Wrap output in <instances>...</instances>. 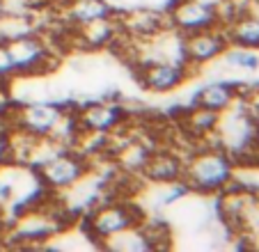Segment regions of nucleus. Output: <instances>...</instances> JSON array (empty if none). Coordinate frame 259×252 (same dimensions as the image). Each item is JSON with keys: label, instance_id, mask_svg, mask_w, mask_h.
I'll use <instances>...</instances> for the list:
<instances>
[{"label": "nucleus", "instance_id": "f257e3e1", "mask_svg": "<svg viewBox=\"0 0 259 252\" xmlns=\"http://www.w3.org/2000/svg\"><path fill=\"white\" fill-rule=\"evenodd\" d=\"M236 160L220 145L193 151L184 163V184L197 195H220L230 184H234Z\"/></svg>", "mask_w": 259, "mask_h": 252}, {"label": "nucleus", "instance_id": "f03ea898", "mask_svg": "<svg viewBox=\"0 0 259 252\" xmlns=\"http://www.w3.org/2000/svg\"><path fill=\"white\" fill-rule=\"evenodd\" d=\"M145 218L147 211L142 208V204L133 199H110L88 214V236L106 245L113 236L138 227Z\"/></svg>", "mask_w": 259, "mask_h": 252}, {"label": "nucleus", "instance_id": "7ed1b4c3", "mask_svg": "<svg viewBox=\"0 0 259 252\" xmlns=\"http://www.w3.org/2000/svg\"><path fill=\"white\" fill-rule=\"evenodd\" d=\"M90 160L80 151L60 149L39 163V181L51 190H71L76 184L88 179Z\"/></svg>", "mask_w": 259, "mask_h": 252}, {"label": "nucleus", "instance_id": "20e7f679", "mask_svg": "<svg viewBox=\"0 0 259 252\" xmlns=\"http://www.w3.org/2000/svg\"><path fill=\"white\" fill-rule=\"evenodd\" d=\"M138 82L152 94L175 92L195 73V69H191L184 60H138Z\"/></svg>", "mask_w": 259, "mask_h": 252}, {"label": "nucleus", "instance_id": "39448f33", "mask_svg": "<svg viewBox=\"0 0 259 252\" xmlns=\"http://www.w3.org/2000/svg\"><path fill=\"white\" fill-rule=\"evenodd\" d=\"M220 0H177L167 16V25L181 37L193 32H202L209 28H218Z\"/></svg>", "mask_w": 259, "mask_h": 252}, {"label": "nucleus", "instance_id": "423d86ee", "mask_svg": "<svg viewBox=\"0 0 259 252\" xmlns=\"http://www.w3.org/2000/svg\"><path fill=\"white\" fill-rule=\"evenodd\" d=\"M227 46H230V41H227V34H225V30H223V25L202 30V32L186 34V37H184V46H181V51H184V62L191 69L200 71V69L218 62Z\"/></svg>", "mask_w": 259, "mask_h": 252}, {"label": "nucleus", "instance_id": "0eeeda50", "mask_svg": "<svg viewBox=\"0 0 259 252\" xmlns=\"http://www.w3.org/2000/svg\"><path fill=\"white\" fill-rule=\"evenodd\" d=\"M67 121L64 110L58 103L51 101H34L25 103L19 110V126L25 136L32 138H55Z\"/></svg>", "mask_w": 259, "mask_h": 252}, {"label": "nucleus", "instance_id": "6e6552de", "mask_svg": "<svg viewBox=\"0 0 259 252\" xmlns=\"http://www.w3.org/2000/svg\"><path fill=\"white\" fill-rule=\"evenodd\" d=\"M7 49L14 64V76H39L49 71L46 67L51 62V51L39 37H16L7 44Z\"/></svg>", "mask_w": 259, "mask_h": 252}, {"label": "nucleus", "instance_id": "1a4fd4ad", "mask_svg": "<svg viewBox=\"0 0 259 252\" xmlns=\"http://www.w3.org/2000/svg\"><path fill=\"white\" fill-rule=\"evenodd\" d=\"M124 119H126L124 108L119 103L108 101H94L88 106H80L78 115L73 117L78 133H103V136L117 131L124 124Z\"/></svg>", "mask_w": 259, "mask_h": 252}, {"label": "nucleus", "instance_id": "9d476101", "mask_svg": "<svg viewBox=\"0 0 259 252\" xmlns=\"http://www.w3.org/2000/svg\"><path fill=\"white\" fill-rule=\"evenodd\" d=\"M184 163L186 158L175 151H152L140 177L149 184H179L184 179Z\"/></svg>", "mask_w": 259, "mask_h": 252}, {"label": "nucleus", "instance_id": "9b49d317", "mask_svg": "<svg viewBox=\"0 0 259 252\" xmlns=\"http://www.w3.org/2000/svg\"><path fill=\"white\" fill-rule=\"evenodd\" d=\"M239 101V88L230 80H215V82H206L204 88L195 94L193 106L206 108L213 110L218 115H223L225 110H230L232 106H236Z\"/></svg>", "mask_w": 259, "mask_h": 252}, {"label": "nucleus", "instance_id": "f8f14e48", "mask_svg": "<svg viewBox=\"0 0 259 252\" xmlns=\"http://www.w3.org/2000/svg\"><path fill=\"white\" fill-rule=\"evenodd\" d=\"M230 46L259 51V14L254 12H239L227 25H223Z\"/></svg>", "mask_w": 259, "mask_h": 252}, {"label": "nucleus", "instance_id": "ddd939ff", "mask_svg": "<svg viewBox=\"0 0 259 252\" xmlns=\"http://www.w3.org/2000/svg\"><path fill=\"white\" fill-rule=\"evenodd\" d=\"M115 16V7L110 0H71L67 5V19L73 28H85L101 19Z\"/></svg>", "mask_w": 259, "mask_h": 252}, {"label": "nucleus", "instance_id": "4468645a", "mask_svg": "<svg viewBox=\"0 0 259 252\" xmlns=\"http://www.w3.org/2000/svg\"><path fill=\"white\" fill-rule=\"evenodd\" d=\"M218 62L225 64L230 73L252 76V73H259V51L243 49V46H227Z\"/></svg>", "mask_w": 259, "mask_h": 252}, {"label": "nucleus", "instance_id": "2eb2a0df", "mask_svg": "<svg viewBox=\"0 0 259 252\" xmlns=\"http://www.w3.org/2000/svg\"><path fill=\"white\" fill-rule=\"evenodd\" d=\"M14 76V64H12V55L7 44H0V80Z\"/></svg>", "mask_w": 259, "mask_h": 252}, {"label": "nucleus", "instance_id": "dca6fc26", "mask_svg": "<svg viewBox=\"0 0 259 252\" xmlns=\"http://www.w3.org/2000/svg\"><path fill=\"white\" fill-rule=\"evenodd\" d=\"M0 19H3V3H0Z\"/></svg>", "mask_w": 259, "mask_h": 252}]
</instances>
